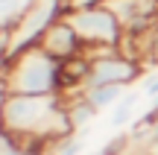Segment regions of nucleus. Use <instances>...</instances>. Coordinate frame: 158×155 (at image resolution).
<instances>
[{"instance_id":"f257e3e1","label":"nucleus","mask_w":158,"mask_h":155,"mask_svg":"<svg viewBox=\"0 0 158 155\" xmlns=\"http://www.w3.org/2000/svg\"><path fill=\"white\" fill-rule=\"evenodd\" d=\"M3 126L15 138H44L50 144L76 135L64 94H41V97L9 94L3 105Z\"/></svg>"},{"instance_id":"f03ea898","label":"nucleus","mask_w":158,"mask_h":155,"mask_svg":"<svg viewBox=\"0 0 158 155\" xmlns=\"http://www.w3.org/2000/svg\"><path fill=\"white\" fill-rule=\"evenodd\" d=\"M59 73H62V62L53 59L41 44L9 56V62L3 67L9 94H29V97L62 94L59 91Z\"/></svg>"},{"instance_id":"7ed1b4c3","label":"nucleus","mask_w":158,"mask_h":155,"mask_svg":"<svg viewBox=\"0 0 158 155\" xmlns=\"http://www.w3.org/2000/svg\"><path fill=\"white\" fill-rule=\"evenodd\" d=\"M70 27L79 32L85 47H108V50H120L126 38V29L120 23V18L114 15V9L108 3L97 6H76L68 15Z\"/></svg>"},{"instance_id":"20e7f679","label":"nucleus","mask_w":158,"mask_h":155,"mask_svg":"<svg viewBox=\"0 0 158 155\" xmlns=\"http://www.w3.org/2000/svg\"><path fill=\"white\" fill-rule=\"evenodd\" d=\"M70 9H73V0H35L32 9L21 18V23L9 32V56L41 44V35L56 21L68 18Z\"/></svg>"},{"instance_id":"39448f33","label":"nucleus","mask_w":158,"mask_h":155,"mask_svg":"<svg viewBox=\"0 0 158 155\" xmlns=\"http://www.w3.org/2000/svg\"><path fill=\"white\" fill-rule=\"evenodd\" d=\"M41 47H44L53 59H59V62H68V59H76V56L85 53L82 38H79V32L70 27L68 18L56 21L44 35H41Z\"/></svg>"},{"instance_id":"423d86ee","label":"nucleus","mask_w":158,"mask_h":155,"mask_svg":"<svg viewBox=\"0 0 158 155\" xmlns=\"http://www.w3.org/2000/svg\"><path fill=\"white\" fill-rule=\"evenodd\" d=\"M35 0H0V32H12Z\"/></svg>"},{"instance_id":"0eeeda50","label":"nucleus","mask_w":158,"mask_h":155,"mask_svg":"<svg viewBox=\"0 0 158 155\" xmlns=\"http://www.w3.org/2000/svg\"><path fill=\"white\" fill-rule=\"evenodd\" d=\"M88 97V103L94 105L97 111H106V108H114V105L123 100L126 88L123 85H100V88H91V91H82Z\"/></svg>"},{"instance_id":"6e6552de","label":"nucleus","mask_w":158,"mask_h":155,"mask_svg":"<svg viewBox=\"0 0 158 155\" xmlns=\"http://www.w3.org/2000/svg\"><path fill=\"white\" fill-rule=\"evenodd\" d=\"M68 114H70V120H73L76 132H82V129L88 126V123L94 120L100 111L88 103V97H85V94H73V97H68Z\"/></svg>"},{"instance_id":"1a4fd4ad","label":"nucleus","mask_w":158,"mask_h":155,"mask_svg":"<svg viewBox=\"0 0 158 155\" xmlns=\"http://www.w3.org/2000/svg\"><path fill=\"white\" fill-rule=\"evenodd\" d=\"M138 100H141V94H138V91H126L123 94V100L111 108V126L114 129H123V126H129V123H132V114H135Z\"/></svg>"},{"instance_id":"9d476101","label":"nucleus","mask_w":158,"mask_h":155,"mask_svg":"<svg viewBox=\"0 0 158 155\" xmlns=\"http://www.w3.org/2000/svg\"><path fill=\"white\" fill-rule=\"evenodd\" d=\"M82 146H85V141H82V135L76 132V135H70V138L59 141L53 155H82Z\"/></svg>"},{"instance_id":"9b49d317","label":"nucleus","mask_w":158,"mask_h":155,"mask_svg":"<svg viewBox=\"0 0 158 155\" xmlns=\"http://www.w3.org/2000/svg\"><path fill=\"white\" fill-rule=\"evenodd\" d=\"M141 94L147 100L158 97V70H155V73H147V79H143V85H141Z\"/></svg>"},{"instance_id":"f8f14e48","label":"nucleus","mask_w":158,"mask_h":155,"mask_svg":"<svg viewBox=\"0 0 158 155\" xmlns=\"http://www.w3.org/2000/svg\"><path fill=\"white\" fill-rule=\"evenodd\" d=\"M147 50H149V62H158V23L147 35Z\"/></svg>"},{"instance_id":"ddd939ff","label":"nucleus","mask_w":158,"mask_h":155,"mask_svg":"<svg viewBox=\"0 0 158 155\" xmlns=\"http://www.w3.org/2000/svg\"><path fill=\"white\" fill-rule=\"evenodd\" d=\"M6 100H9V88H6L3 73H0V126H3V105H6Z\"/></svg>"},{"instance_id":"4468645a","label":"nucleus","mask_w":158,"mask_h":155,"mask_svg":"<svg viewBox=\"0 0 158 155\" xmlns=\"http://www.w3.org/2000/svg\"><path fill=\"white\" fill-rule=\"evenodd\" d=\"M6 62H9V53L0 47V73H3V67H6Z\"/></svg>"},{"instance_id":"2eb2a0df","label":"nucleus","mask_w":158,"mask_h":155,"mask_svg":"<svg viewBox=\"0 0 158 155\" xmlns=\"http://www.w3.org/2000/svg\"><path fill=\"white\" fill-rule=\"evenodd\" d=\"M91 155H102V152H100V149H97V152H91Z\"/></svg>"}]
</instances>
